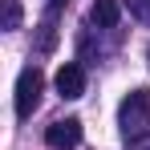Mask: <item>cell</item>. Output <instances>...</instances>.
Wrapping results in <instances>:
<instances>
[{"instance_id": "cell-2", "label": "cell", "mask_w": 150, "mask_h": 150, "mask_svg": "<svg viewBox=\"0 0 150 150\" xmlns=\"http://www.w3.org/2000/svg\"><path fill=\"white\" fill-rule=\"evenodd\" d=\"M41 89H45V73L37 65L21 69V77H16V118H33V110L41 105Z\"/></svg>"}, {"instance_id": "cell-4", "label": "cell", "mask_w": 150, "mask_h": 150, "mask_svg": "<svg viewBox=\"0 0 150 150\" xmlns=\"http://www.w3.org/2000/svg\"><path fill=\"white\" fill-rule=\"evenodd\" d=\"M57 93L69 98V101L85 93V69H81L77 61H65V65L57 69Z\"/></svg>"}, {"instance_id": "cell-9", "label": "cell", "mask_w": 150, "mask_h": 150, "mask_svg": "<svg viewBox=\"0 0 150 150\" xmlns=\"http://www.w3.org/2000/svg\"><path fill=\"white\" fill-rule=\"evenodd\" d=\"M53 4H57V8H61V4H65V0H53Z\"/></svg>"}, {"instance_id": "cell-3", "label": "cell", "mask_w": 150, "mask_h": 150, "mask_svg": "<svg viewBox=\"0 0 150 150\" xmlns=\"http://www.w3.org/2000/svg\"><path fill=\"white\" fill-rule=\"evenodd\" d=\"M45 142H49L53 150H73L77 142H81V122H77V118H61V122H53L49 130H45Z\"/></svg>"}, {"instance_id": "cell-7", "label": "cell", "mask_w": 150, "mask_h": 150, "mask_svg": "<svg viewBox=\"0 0 150 150\" xmlns=\"http://www.w3.org/2000/svg\"><path fill=\"white\" fill-rule=\"evenodd\" d=\"M126 12L134 16V21H142V25H150V0H122Z\"/></svg>"}, {"instance_id": "cell-6", "label": "cell", "mask_w": 150, "mask_h": 150, "mask_svg": "<svg viewBox=\"0 0 150 150\" xmlns=\"http://www.w3.org/2000/svg\"><path fill=\"white\" fill-rule=\"evenodd\" d=\"M37 45H41V53H49L53 45H57V4L49 8V16L41 21V41H37Z\"/></svg>"}, {"instance_id": "cell-8", "label": "cell", "mask_w": 150, "mask_h": 150, "mask_svg": "<svg viewBox=\"0 0 150 150\" xmlns=\"http://www.w3.org/2000/svg\"><path fill=\"white\" fill-rule=\"evenodd\" d=\"M16 25H21V4L8 0V4H4V28H16Z\"/></svg>"}, {"instance_id": "cell-5", "label": "cell", "mask_w": 150, "mask_h": 150, "mask_svg": "<svg viewBox=\"0 0 150 150\" xmlns=\"http://www.w3.org/2000/svg\"><path fill=\"white\" fill-rule=\"evenodd\" d=\"M122 16V0H93V21L101 28H114Z\"/></svg>"}, {"instance_id": "cell-1", "label": "cell", "mask_w": 150, "mask_h": 150, "mask_svg": "<svg viewBox=\"0 0 150 150\" xmlns=\"http://www.w3.org/2000/svg\"><path fill=\"white\" fill-rule=\"evenodd\" d=\"M118 126H122V134L134 142V138H142L150 130V89H134V93H126L122 110H118Z\"/></svg>"}]
</instances>
